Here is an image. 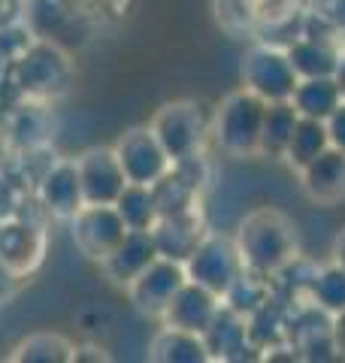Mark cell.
<instances>
[{
	"label": "cell",
	"instance_id": "obj_1",
	"mask_svg": "<svg viewBox=\"0 0 345 363\" xmlns=\"http://www.w3.org/2000/svg\"><path fill=\"white\" fill-rule=\"evenodd\" d=\"M234 242L246 269L273 279L297 260V224L282 209L261 206L239 221Z\"/></svg>",
	"mask_w": 345,
	"mask_h": 363
},
{
	"label": "cell",
	"instance_id": "obj_2",
	"mask_svg": "<svg viewBox=\"0 0 345 363\" xmlns=\"http://www.w3.org/2000/svg\"><path fill=\"white\" fill-rule=\"evenodd\" d=\"M263 104L251 91H234L221 100L212 118V140L230 157L261 155V128H263Z\"/></svg>",
	"mask_w": 345,
	"mask_h": 363
},
{
	"label": "cell",
	"instance_id": "obj_3",
	"mask_svg": "<svg viewBox=\"0 0 345 363\" xmlns=\"http://www.w3.org/2000/svg\"><path fill=\"white\" fill-rule=\"evenodd\" d=\"M148 128L158 136V143L164 145V152L170 155L172 164L200 157L203 140H206V121H203V112L197 104H191V100L164 104L152 116Z\"/></svg>",
	"mask_w": 345,
	"mask_h": 363
},
{
	"label": "cell",
	"instance_id": "obj_4",
	"mask_svg": "<svg viewBox=\"0 0 345 363\" xmlns=\"http://www.w3.org/2000/svg\"><path fill=\"white\" fill-rule=\"evenodd\" d=\"M239 79H243V88L261 97L263 104L291 100L297 82H300L288 52L275 49V45H251L243 55Z\"/></svg>",
	"mask_w": 345,
	"mask_h": 363
},
{
	"label": "cell",
	"instance_id": "obj_5",
	"mask_svg": "<svg viewBox=\"0 0 345 363\" xmlns=\"http://www.w3.org/2000/svg\"><path fill=\"white\" fill-rule=\"evenodd\" d=\"M243 257L234 240L218 233H206L197 242V248L185 257V276L197 285L209 288L218 297H224L227 288L236 281V276L243 272Z\"/></svg>",
	"mask_w": 345,
	"mask_h": 363
},
{
	"label": "cell",
	"instance_id": "obj_6",
	"mask_svg": "<svg viewBox=\"0 0 345 363\" xmlns=\"http://www.w3.org/2000/svg\"><path fill=\"white\" fill-rule=\"evenodd\" d=\"M70 224H73L76 248L88 260H97V264H103L115 252V245L124 240V233H128V224L121 221L115 203L112 206L109 203H85L70 218Z\"/></svg>",
	"mask_w": 345,
	"mask_h": 363
},
{
	"label": "cell",
	"instance_id": "obj_7",
	"mask_svg": "<svg viewBox=\"0 0 345 363\" xmlns=\"http://www.w3.org/2000/svg\"><path fill=\"white\" fill-rule=\"evenodd\" d=\"M115 155H119V164L124 169V179L133 182V185H148L160 182L170 173V155L164 152V145L158 143V136L152 133V128H131L119 136V143L112 145Z\"/></svg>",
	"mask_w": 345,
	"mask_h": 363
},
{
	"label": "cell",
	"instance_id": "obj_8",
	"mask_svg": "<svg viewBox=\"0 0 345 363\" xmlns=\"http://www.w3.org/2000/svg\"><path fill=\"white\" fill-rule=\"evenodd\" d=\"M188 281L185 276V264L182 260H170V257H155L140 276L128 285V297L133 303V309L146 315V318H158L167 312L170 300L176 297V291Z\"/></svg>",
	"mask_w": 345,
	"mask_h": 363
},
{
	"label": "cell",
	"instance_id": "obj_9",
	"mask_svg": "<svg viewBox=\"0 0 345 363\" xmlns=\"http://www.w3.org/2000/svg\"><path fill=\"white\" fill-rule=\"evenodd\" d=\"M21 91L33 97H52L61 94L70 82V61L67 55L52 43H33L18 55L16 67Z\"/></svg>",
	"mask_w": 345,
	"mask_h": 363
},
{
	"label": "cell",
	"instance_id": "obj_10",
	"mask_svg": "<svg viewBox=\"0 0 345 363\" xmlns=\"http://www.w3.org/2000/svg\"><path fill=\"white\" fill-rule=\"evenodd\" d=\"M76 169H79V182H82L85 203H109L112 206L124 191V185H128L124 169L119 164V155L109 145L85 149L76 157Z\"/></svg>",
	"mask_w": 345,
	"mask_h": 363
},
{
	"label": "cell",
	"instance_id": "obj_11",
	"mask_svg": "<svg viewBox=\"0 0 345 363\" xmlns=\"http://www.w3.org/2000/svg\"><path fill=\"white\" fill-rule=\"evenodd\" d=\"M218 309H221V297L188 279L185 285L176 291V297L170 300L167 312L160 315V321L167 327H179V330H191V333L203 336V330L212 324Z\"/></svg>",
	"mask_w": 345,
	"mask_h": 363
},
{
	"label": "cell",
	"instance_id": "obj_12",
	"mask_svg": "<svg viewBox=\"0 0 345 363\" xmlns=\"http://www.w3.org/2000/svg\"><path fill=\"white\" fill-rule=\"evenodd\" d=\"M300 173V188L303 194L321 203V206H333V203L345 200V152L339 149H324L315 161H309Z\"/></svg>",
	"mask_w": 345,
	"mask_h": 363
},
{
	"label": "cell",
	"instance_id": "obj_13",
	"mask_svg": "<svg viewBox=\"0 0 345 363\" xmlns=\"http://www.w3.org/2000/svg\"><path fill=\"white\" fill-rule=\"evenodd\" d=\"M206 236V224L200 218L197 206L185 209V212H172V215H160L158 224L152 227V240L158 245V255L160 257H170V260H182L197 248V242Z\"/></svg>",
	"mask_w": 345,
	"mask_h": 363
},
{
	"label": "cell",
	"instance_id": "obj_14",
	"mask_svg": "<svg viewBox=\"0 0 345 363\" xmlns=\"http://www.w3.org/2000/svg\"><path fill=\"white\" fill-rule=\"evenodd\" d=\"M40 200H43V206L61 221H70L73 215L85 206L76 161H58L45 169L40 179Z\"/></svg>",
	"mask_w": 345,
	"mask_h": 363
},
{
	"label": "cell",
	"instance_id": "obj_15",
	"mask_svg": "<svg viewBox=\"0 0 345 363\" xmlns=\"http://www.w3.org/2000/svg\"><path fill=\"white\" fill-rule=\"evenodd\" d=\"M45 236L31 221H6L0 224V267L6 272H31L43 260Z\"/></svg>",
	"mask_w": 345,
	"mask_h": 363
},
{
	"label": "cell",
	"instance_id": "obj_16",
	"mask_svg": "<svg viewBox=\"0 0 345 363\" xmlns=\"http://www.w3.org/2000/svg\"><path fill=\"white\" fill-rule=\"evenodd\" d=\"M155 257H158V245L152 240V230H128L124 240L115 245V252L103 260V272H106L112 285L128 288Z\"/></svg>",
	"mask_w": 345,
	"mask_h": 363
},
{
	"label": "cell",
	"instance_id": "obj_17",
	"mask_svg": "<svg viewBox=\"0 0 345 363\" xmlns=\"http://www.w3.org/2000/svg\"><path fill=\"white\" fill-rule=\"evenodd\" d=\"M203 342L209 351V360H243L246 351H258L248 339L246 315L234 312L224 303L212 318V324L203 330Z\"/></svg>",
	"mask_w": 345,
	"mask_h": 363
},
{
	"label": "cell",
	"instance_id": "obj_18",
	"mask_svg": "<svg viewBox=\"0 0 345 363\" xmlns=\"http://www.w3.org/2000/svg\"><path fill=\"white\" fill-rule=\"evenodd\" d=\"M342 100H345V94L336 82V76L300 79L291 94V104L300 112V118H315V121H327L333 112L339 109Z\"/></svg>",
	"mask_w": 345,
	"mask_h": 363
},
{
	"label": "cell",
	"instance_id": "obj_19",
	"mask_svg": "<svg viewBox=\"0 0 345 363\" xmlns=\"http://www.w3.org/2000/svg\"><path fill=\"white\" fill-rule=\"evenodd\" d=\"M148 360L158 363H206L209 351L200 333L179 330V327H160L148 345Z\"/></svg>",
	"mask_w": 345,
	"mask_h": 363
},
{
	"label": "cell",
	"instance_id": "obj_20",
	"mask_svg": "<svg viewBox=\"0 0 345 363\" xmlns=\"http://www.w3.org/2000/svg\"><path fill=\"white\" fill-rule=\"evenodd\" d=\"M291 58L294 70L300 79H315V76H336V67L342 52L333 43L321 37H300L291 49H285Z\"/></svg>",
	"mask_w": 345,
	"mask_h": 363
},
{
	"label": "cell",
	"instance_id": "obj_21",
	"mask_svg": "<svg viewBox=\"0 0 345 363\" xmlns=\"http://www.w3.org/2000/svg\"><path fill=\"white\" fill-rule=\"evenodd\" d=\"M297 121H300V112L294 109L291 100L267 104V109H263V128H261V155L285 157V149L294 136Z\"/></svg>",
	"mask_w": 345,
	"mask_h": 363
},
{
	"label": "cell",
	"instance_id": "obj_22",
	"mask_svg": "<svg viewBox=\"0 0 345 363\" xmlns=\"http://www.w3.org/2000/svg\"><path fill=\"white\" fill-rule=\"evenodd\" d=\"M115 209H119L121 221L128 224V230H152L160 218L155 191L148 185H133V182L124 185L119 200H115Z\"/></svg>",
	"mask_w": 345,
	"mask_h": 363
},
{
	"label": "cell",
	"instance_id": "obj_23",
	"mask_svg": "<svg viewBox=\"0 0 345 363\" xmlns=\"http://www.w3.org/2000/svg\"><path fill=\"white\" fill-rule=\"evenodd\" d=\"M330 149V136H327V124L315 121V118H300L294 128V136L285 149V161L291 169H303L309 161Z\"/></svg>",
	"mask_w": 345,
	"mask_h": 363
},
{
	"label": "cell",
	"instance_id": "obj_24",
	"mask_svg": "<svg viewBox=\"0 0 345 363\" xmlns=\"http://www.w3.org/2000/svg\"><path fill=\"white\" fill-rule=\"evenodd\" d=\"M18 363H70L76 360V345L61 333H33L13 348Z\"/></svg>",
	"mask_w": 345,
	"mask_h": 363
},
{
	"label": "cell",
	"instance_id": "obj_25",
	"mask_svg": "<svg viewBox=\"0 0 345 363\" xmlns=\"http://www.w3.org/2000/svg\"><path fill=\"white\" fill-rule=\"evenodd\" d=\"M309 303H315L327 315H336L345 309V269L336 260L312 272V279H309Z\"/></svg>",
	"mask_w": 345,
	"mask_h": 363
},
{
	"label": "cell",
	"instance_id": "obj_26",
	"mask_svg": "<svg viewBox=\"0 0 345 363\" xmlns=\"http://www.w3.org/2000/svg\"><path fill=\"white\" fill-rule=\"evenodd\" d=\"M273 297V291H270V279L267 276H261V272H251V269H243L236 276V281L227 288V294L221 297L224 306H230L234 312L239 315H251L258 309V306H263Z\"/></svg>",
	"mask_w": 345,
	"mask_h": 363
},
{
	"label": "cell",
	"instance_id": "obj_27",
	"mask_svg": "<svg viewBox=\"0 0 345 363\" xmlns=\"http://www.w3.org/2000/svg\"><path fill=\"white\" fill-rule=\"evenodd\" d=\"M327 124V136H330V145L333 149L345 152V100L339 104V109L324 121Z\"/></svg>",
	"mask_w": 345,
	"mask_h": 363
},
{
	"label": "cell",
	"instance_id": "obj_28",
	"mask_svg": "<svg viewBox=\"0 0 345 363\" xmlns=\"http://www.w3.org/2000/svg\"><path fill=\"white\" fill-rule=\"evenodd\" d=\"M330 339L336 348V357H345V309L330 315Z\"/></svg>",
	"mask_w": 345,
	"mask_h": 363
},
{
	"label": "cell",
	"instance_id": "obj_29",
	"mask_svg": "<svg viewBox=\"0 0 345 363\" xmlns=\"http://www.w3.org/2000/svg\"><path fill=\"white\" fill-rule=\"evenodd\" d=\"M330 21L336 25L339 30H345V0H330Z\"/></svg>",
	"mask_w": 345,
	"mask_h": 363
},
{
	"label": "cell",
	"instance_id": "obj_30",
	"mask_svg": "<svg viewBox=\"0 0 345 363\" xmlns=\"http://www.w3.org/2000/svg\"><path fill=\"white\" fill-rule=\"evenodd\" d=\"M333 260H336V264L345 269V227L339 230L336 240H333Z\"/></svg>",
	"mask_w": 345,
	"mask_h": 363
},
{
	"label": "cell",
	"instance_id": "obj_31",
	"mask_svg": "<svg viewBox=\"0 0 345 363\" xmlns=\"http://www.w3.org/2000/svg\"><path fill=\"white\" fill-rule=\"evenodd\" d=\"M336 82H339L342 94H345V52H342V58H339V67H336Z\"/></svg>",
	"mask_w": 345,
	"mask_h": 363
},
{
	"label": "cell",
	"instance_id": "obj_32",
	"mask_svg": "<svg viewBox=\"0 0 345 363\" xmlns=\"http://www.w3.org/2000/svg\"><path fill=\"white\" fill-rule=\"evenodd\" d=\"M251 4H255V6H261V4H267V0H251Z\"/></svg>",
	"mask_w": 345,
	"mask_h": 363
}]
</instances>
